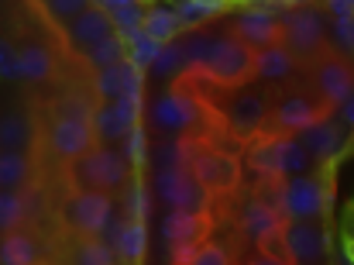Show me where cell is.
Masks as SVG:
<instances>
[{
    "instance_id": "4316f807",
    "label": "cell",
    "mask_w": 354,
    "mask_h": 265,
    "mask_svg": "<svg viewBox=\"0 0 354 265\" xmlns=\"http://www.w3.org/2000/svg\"><path fill=\"white\" fill-rule=\"evenodd\" d=\"M73 265H118L111 241H100L93 235H76V252Z\"/></svg>"
},
{
    "instance_id": "d590c367",
    "label": "cell",
    "mask_w": 354,
    "mask_h": 265,
    "mask_svg": "<svg viewBox=\"0 0 354 265\" xmlns=\"http://www.w3.org/2000/svg\"><path fill=\"white\" fill-rule=\"evenodd\" d=\"M21 217H24V203H21V197L17 193H0V228L3 231H14L17 224H21Z\"/></svg>"
},
{
    "instance_id": "b9f144b4",
    "label": "cell",
    "mask_w": 354,
    "mask_h": 265,
    "mask_svg": "<svg viewBox=\"0 0 354 265\" xmlns=\"http://www.w3.org/2000/svg\"><path fill=\"white\" fill-rule=\"evenodd\" d=\"M341 114H344V121H348V125L354 128V93L348 97V100H344V104H341Z\"/></svg>"
},
{
    "instance_id": "9a60e30c",
    "label": "cell",
    "mask_w": 354,
    "mask_h": 265,
    "mask_svg": "<svg viewBox=\"0 0 354 265\" xmlns=\"http://www.w3.org/2000/svg\"><path fill=\"white\" fill-rule=\"evenodd\" d=\"M272 165L275 179H292V176H310L320 162L296 138H272Z\"/></svg>"
},
{
    "instance_id": "7402d4cb",
    "label": "cell",
    "mask_w": 354,
    "mask_h": 265,
    "mask_svg": "<svg viewBox=\"0 0 354 265\" xmlns=\"http://www.w3.org/2000/svg\"><path fill=\"white\" fill-rule=\"evenodd\" d=\"M141 31H145L151 42H158V45H169V42H176V38H179V17H176V10H172V7H165V3L145 7Z\"/></svg>"
},
{
    "instance_id": "52a82bcc",
    "label": "cell",
    "mask_w": 354,
    "mask_h": 265,
    "mask_svg": "<svg viewBox=\"0 0 354 265\" xmlns=\"http://www.w3.org/2000/svg\"><path fill=\"white\" fill-rule=\"evenodd\" d=\"M330 207V186L320 176H292L279 183L282 221H324Z\"/></svg>"
},
{
    "instance_id": "f6af8a7d",
    "label": "cell",
    "mask_w": 354,
    "mask_h": 265,
    "mask_svg": "<svg viewBox=\"0 0 354 265\" xmlns=\"http://www.w3.org/2000/svg\"><path fill=\"white\" fill-rule=\"evenodd\" d=\"M351 21H354V17H351Z\"/></svg>"
},
{
    "instance_id": "ac0fdd59",
    "label": "cell",
    "mask_w": 354,
    "mask_h": 265,
    "mask_svg": "<svg viewBox=\"0 0 354 265\" xmlns=\"http://www.w3.org/2000/svg\"><path fill=\"white\" fill-rule=\"evenodd\" d=\"M317 162H327V158H334L341 148H344V131L334 125V121H320V125H310V128H303L299 134H292Z\"/></svg>"
},
{
    "instance_id": "5bb4252c",
    "label": "cell",
    "mask_w": 354,
    "mask_h": 265,
    "mask_svg": "<svg viewBox=\"0 0 354 265\" xmlns=\"http://www.w3.org/2000/svg\"><path fill=\"white\" fill-rule=\"evenodd\" d=\"M111 35H114V24H111V17L100 3H86V10L69 21V45L76 52H86V48L100 45Z\"/></svg>"
},
{
    "instance_id": "30bf717a",
    "label": "cell",
    "mask_w": 354,
    "mask_h": 265,
    "mask_svg": "<svg viewBox=\"0 0 354 265\" xmlns=\"http://www.w3.org/2000/svg\"><path fill=\"white\" fill-rule=\"evenodd\" d=\"M306 73H310L306 83H310L330 107H341L354 93V62L344 59V55H337L334 48H327Z\"/></svg>"
},
{
    "instance_id": "d6a6232c",
    "label": "cell",
    "mask_w": 354,
    "mask_h": 265,
    "mask_svg": "<svg viewBox=\"0 0 354 265\" xmlns=\"http://www.w3.org/2000/svg\"><path fill=\"white\" fill-rule=\"evenodd\" d=\"M155 76H176V73H183L186 69V59H183V48H179V42H169V45H162L158 48V55L151 59V66H148Z\"/></svg>"
},
{
    "instance_id": "7c38bea8",
    "label": "cell",
    "mask_w": 354,
    "mask_h": 265,
    "mask_svg": "<svg viewBox=\"0 0 354 265\" xmlns=\"http://www.w3.org/2000/svg\"><path fill=\"white\" fill-rule=\"evenodd\" d=\"M282 241L296 265H324L330 252L324 221H282Z\"/></svg>"
},
{
    "instance_id": "8992f818",
    "label": "cell",
    "mask_w": 354,
    "mask_h": 265,
    "mask_svg": "<svg viewBox=\"0 0 354 265\" xmlns=\"http://www.w3.org/2000/svg\"><path fill=\"white\" fill-rule=\"evenodd\" d=\"M279 10L282 3H244L227 10V35L251 52L279 45Z\"/></svg>"
},
{
    "instance_id": "3957f363",
    "label": "cell",
    "mask_w": 354,
    "mask_h": 265,
    "mask_svg": "<svg viewBox=\"0 0 354 265\" xmlns=\"http://www.w3.org/2000/svg\"><path fill=\"white\" fill-rule=\"evenodd\" d=\"M183 141V165L186 172L210 193V197H224L237 186V162L221 152L214 141L207 138H179Z\"/></svg>"
},
{
    "instance_id": "e0dca14e",
    "label": "cell",
    "mask_w": 354,
    "mask_h": 265,
    "mask_svg": "<svg viewBox=\"0 0 354 265\" xmlns=\"http://www.w3.org/2000/svg\"><path fill=\"white\" fill-rule=\"evenodd\" d=\"M114 235L111 248H114V259H120L124 265H141L145 259V248H148V231H145V221H118L107 228Z\"/></svg>"
},
{
    "instance_id": "d6986e66",
    "label": "cell",
    "mask_w": 354,
    "mask_h": 265,
    "mask_svg": "<svg viewBox=\"0 0 354 265\" xmlns=\"http://www.w3.org/2000/svg\"><path fill=\"white\" fill-rule=\"evenodd\" d=\"M296 73H299V66H296L279 45L254 52V80H261L265 86H282V83H289Z\"/></svg>"
},
{
    "instance_id": "603a6c76",
    "label": "cell",
    "mask_w": 354,
    "mask_h": 265,
    "mask_svg": "<svg viewBox=\"0 0 354 265\" xmlns=\"http://www.w3.org/2000/svg\"><path fill=\"white\" fill-rule=\"evenodd\" d=\"M176 10V17H179V28H207L210 21H217V17H224L231 7L227 3H221V0H183V3H176L172 7Z\"/></svg>"
},
{
    "instance_id": "ba28073f",
    "label": "cell",
    "mask_w": 354,
    "mask_h": 265,
    "mask_svg": "<svg viewBox=\"0 0 354 265\" xmlns=\"http://www.w3.org/2000/svg\"><path fill=\"white\" fill-rule=\"evenodd\" d=\"M231 100L221 107V121H224V128L237 138H254L258 128H261V121H265V114H268V107H272V93H268V86L261 90V86H254V80L248 83V86H237L227 93Z\"/></svg>"
},
{
    "instance_id": "484cf974",
    "label": "cell",
    "mask_w": 354,
    "mask_h": 265,
    "mask_svg": "<svg viewBox=\"0 0 354 265\" xmlns=\"http://www.w3.org/2000/svg\"><path fill=\"white\" fill-rule=\"evenodd\" d=\"M90 128H93L97 145H104V148H111V145H118V141L127 138V128H124V121L118 118L114 104H100V107H93V111H90Z\"/></svg>"
},
{
    "instance_id": "ffe728a7",
    "label": "cell",
    "mask_w": 354,
    "mask_h": 265,
    "mask_svg": "<svg viewBox=\"0 0 354 265\" xmlns=\"http://www.w3.org/2000/svg\"><path fill=\"white\" fill-rule=\"evenodd\" d=\"M55 73V59L48 52V45L41 42H24L17 48V76H24L28 83H45Z\"/></svg>"
},
{
    "instance_id": "f1b7e54d",
    "label": "cell",
    "mask_w": 354,
    "mask_h": 265,
    "mask_svg": "<svg viewBox=\"0 0 354 265\" xmlns=\"http://www.w3.org/2000/svg\"><path fill=\"white\" fill-rule=\"evenodd\" d=\"M28 183V155L24 152H0V190L14 193Z\"/></svg>"
},
{
    "instance_id": "8d00e7d4",
    "label": "cell",
    "mask_w": 354,
    "mask_h": 265,
    "mask_svg": "<svg viewBox=\"0 0 354 265\" xmlns=\"http://www.w3.org/2000/svg\"><path fill=\"white\" fill-rule=\"evenodd\" d=\"M330 35H334V45H330V48H334L337 55H344V59L354 55V21L351 17H348V21H334V31H330Z\"/></svg>"
},
{
    "instance_id": "9c48e42d",
    "label": "cell",
    "mask_w": 354,
    "mask_h": 265,
    "mask_svg": "<svg viewBox=\"0 0 354 265\" xmlns=\"http://www.w3.org/2000/svg\"><path fill=\"white\" fill-rule=\"evenodd\" d=\"M62 221L73 235H104L114 224V197L107 193H90V190H76L66 200Z\"/></svg>"
},
{
    "instance_id": "8fae6325",
    "label": "cell",
    "mask_w": 354,
    "mask_h": 265,
    "mask_svg": "<svg viewBox=\"0 0 354 265\" xmlns=\"http://www.w3.org/2000/svg\"><path fill=\"white\" fill-rule=\"evenodd\" d=\"M155 197L162 203H169L172 210H186V214H207L210 207V193L186 172V165L179 169H158L155 172Z\"/></svg>"
},
{
    "instance_id": "4fadbf2b",
    "label": "cell",
    "mask_w": 354,
    "mask_h": 265,
    "mask_svg": "<svg viewBox=\"0 0 354 265\" xmlns=\"http://www.w3.org/2000/svg\"><path fill=\"white\" fill-rule=\"evenodd\" d=\"M48 145L62 162H76L80 155H86L97 145L90 118H55L52 131H48Z\"/></svg>"
},
{
    "instance_id": "7bdbcfd3",
    "label": "cell",
    "mask_w": 354,
    "mask_h": 265,
    "mask_svg": "<svg viewBox=\"0 0 354 265\" xmlns=\"http://www.w3.org/2000/svg\"><path fill=\"white\" fill-rule=\"evenodd\" d=\"M344 252H348V255H351V259H354V241H351V245H348V248H344Z\"/></svg>"
},
{
    "instance_id": "f546056e",
    "label": "cell",
    "mask_w": 354,
    "mask_h": 265,
    "mask_svg": "<svg viewBox=\"0 0 354 265\" xmlns=\"http://www.w3.org/2000/svg\"><path fill=\"white\" fill-rule=\"evenodd\" d=\"M31 128L21 114H7L0 118V152H24L28 148Z\"/></svg>"
},
{
    "instance_id": "44dd1931",
    "label": "cell",
    "mask_w": 354,
    "mask_h": 265,
    "mask_svg": "<svg viewBox=\"0 0 354 265\" xmlns=\"http://www.w3.org/2000/svg\"><path fill=\"white\" fill-rule=\"evenodd\" d=\"M279 224H282V214H279L275 203H268V200H251L248 210H244V217H241V235H244L248 241H258V238L272 235Z\"/></svg>"
},
{
    "instance_id": "2e32d148",
    "label": "cell",
    "mask_w": 354,
    "mask_h": 265,
    "mask_svg": "<svg viewBox=\"0 0 354 265\" xmlns=\"http://www.w3.org/2000/svg\"><path fill=\"white\" fill-rule=\"evenodd\" d=\"M207 228H210L207 214H186V210H172L165 217V224H162L169 248H193V245H200Z\"/></svg>"
},
{
    "instance_id": "d4e9b609",
    "label": "cell",
    "mask_w": 354,
    "mask_h": 265,
    "mask_svg": "<svg viewBox=\"0 0 354 265\" xmlns=\"http://www.w3.org/2000/svg\"><path fill=\"white\" fill-rule=\"evenodd\" d=\"M100 7L107 10V17H111V24H114V35H120L124 42H127L134 31H141L145 3H138V0H107V3H100Z\"/></svg>"
},
{
    "instance_id": "ab89813d",
    "label": "cell",
    "mask_w": 354,
    "mask_h": 265,
    "mask_svg": "<svg viewBox=\"0 0 354 265\" xmlns=\"http://www.w3.org/2000/svg\"><path fill=\"white\" fill-rule=\"evenodd\" d=\"M324 10H330L334 21H348L354 17V0H330V3H324Z\"/></svg>"
},
{
    "instance_id": "60d3db41",
    "label": "cell",
    "mask_w": 354,
    "mask_h": 265,
    "mask_svg": "<svg viewBox=\"0 0 354 265\" xmlns=\"http://www.w3.org/2000/svg\"><path fill=\"white\" fill-rule=\"evenodd\" d=\"M244 265H296V262H292V259H275V255H261V252H258L251 262H244Z\"/></svg>"
},
{
    "instance_id": "1f68e13d",
    "label": "cell",
    "mask_w": 354,
    "mask_h": 265,
    "mask_svg": "<svg viewBox=\"0 0 354 265\" xmlns=\"http://www.w3.org/2000/svg\"><path fill=\"white\" fill-rule=\"evenodd\" d=\"M124 45H127V62H131V66H138V69H148V66H151V59H155V55H158V48H162V45H158V42H151L145 31H134Z\"/></svg>"
},
{
    "instance_id": "277c9868",
    "label": "cell",
    "mask_w": 354,
    "mask_h": 265,
    "mask_svg": "<svg viewBox=\"0 0 354 265\" xmlns=\"http://www.w3.org/2000/svg\"><path fill=\"white\" fill-rule=\"evenodd\" d=\"M141 118L162 134V138H183L189 128L200 125V118H203V100L193 93V86H189L186 80H179L172 90L158 93Z\"/></svg>"
},
{
    "instance_id": "f35d334b",
    "label": "cell",
    "mask_w": 354,
    "mask_h": 265,
    "mask_svg": "<svg viewBox=\"0 0 354 265\" xmlns=\"http://www.w3.org/2000/svg\"><path fill=\"white\" fill-rule=\"evenodd\" d=\"M45 10L48 14H59V17H76V14H83L86 10V3L83 0H52V3H45Z\"/></svg>"
},
{
    "instance_id": "e575fe53",
    "label": "cell",
    "mask_w": 354,
    "mask_h": 265,
    "mask_svg": "<svg viewBox=\"0 0 354 265\" xmlns=\"http://www.w3.org/2000/svg\"><path fill=\"white\" fill-rule=\"evenodd\" d=\"M120 155H124V162H127L131 169H141V165H145V158H148V138H145V128H141V125L127 131Z\"/></svg>"
},
{
    "instance_id": "6da1fadb",
    "label": "cell",
    "mask_w": 354,
    "mask_h": 265,
    "mask_svg": "<svg viewBox=\"0 0 354 265\" xmlns=\"http://www.w3.org/2000/svg\"><path fill=\"white\" fill-rule=\"evenodd\" d=\"M327 10L317 3H282L279 10V48L299 66L310 69L327 45Z\"/></svg>"
},
{
    "instance_id": "ee69618b",
    "label": "cell",
    "mask_w": 354,
    "mask_h": 265,
    "mask_svg": "<svg viewBox=\"0 0 354 265\" xmlns=\"http://www.w3.org/2000/svg\"><path fill=\"white\" fill-rule=\"evenodd\" d=\"M351 241H354V217H351Z\"/></svg>"
},
{
    "instance_id": "836d02e7",
    "label": "cell",
    "mask_w": 354,
    "mask_h": 265,
    "mask_svg": "<svg viewBox=\"0 0 354 265\" xmlns=\"http://www.w3.org/2000/svg\"><path fill=\"white\" fill-rule=\"evenodd\" d=\"M148 155L158 169H179L183 165V141L179 138H158L155 145H148Z\"/></svg>"
},
{
    "instance_id": "74e56055",
    "label": "cell",
    "mask_w": 354,
    "mask_h": 265,
    "mask_svg": "<svg viewBox=\"0 0 354 265\" xmlns=\"http://www.w3.org/2000/svg\"><path fill=\"white\" fill-rule=\"evenodd\" d=\"M0 76L3 80H17V48L7 38H0Z\"/></svg>"
},
{
    "instance_id": "cb8c5ba5",
    "label": "cell",
    "mask_w": 354,
    "mask_h": 265,
    "mask_svg": "<svg viewBox=\"0 0 354 265\" xmlns=\"http://www.w3.org/2000/svg\"><path fill=\"white\" fill-rule=\"evenodd\" d=\"M0 262L3 265H41V248L28 231H7L0 241Z\"/></svg>"
},
{
    "instance_id": "7a4b0ae2",
    "label": "cell",
    "mask_w": 354,
    "mask_h": 265,
    "mask_svg": "<svg viewBox=\"0 0 354 265\" xmlns=\"http://www.w3.org/2000/svg\"><path fill=\"white\" fill-rule=\"evenodd\" d=\"M69 179H73L76 190L114 197L120 190H127V183L134 179V169L124 162L120 152L104 148V145H93L86 155H80L76 162H69Z\"/></svg>"
},
{
    "instance_id": "5b68a950",
    "label": "cell",
    "mask_w": 354,
    "mask_h": 265,
    "mask_svg": "<svg viewBox=\"0 0 354 265\" xmlns=\"http://www.w3.org/2000/svg\"><path fill=\"white\" fill-rule=\"evenodd\" d=\"M186 73H193V69H186ZM196 76H203V80H210V83H217L224 90L248 86L254 80V52L224 31L217 48H214V55L207 59L203 69H196Z\"/></svg>"
},
{
    "instance_id": "4dcf8cb0",
    "label": "cell",
    "mask_w": 354,
    "mask_h": 265,
    "mask_svg": "<svg viewBox=\"0 0 354 265\" xmlns=\"http://www.w3.org/2000/svg\"><path fill=\"white\" fill-rule=\"evenodd\" d=\"M124 73H127V59L118 62V66H111V69H100V73L93 76V90H97L100 100L114 104L120 93H124Z\"/></svg>"
},
{
    "instance_id": "83f0119b",
    "label": "cell",
    "mask_w": 354,
    "mask_h": 265,
    "mask_svg": "<svg viewBox=\"0 0 354 265\" xmlns=\"http://www.w3.org/2000/svg\"><path fill=\"white\" fill-rule=\"evenodd\" d=\"M83 59H86V66L90 69H111V66H118L127 59V45H124V38L120 35H111V38H104L100 45H93V48H86L83 52Z\"/></svg>"
}]
</instances>
